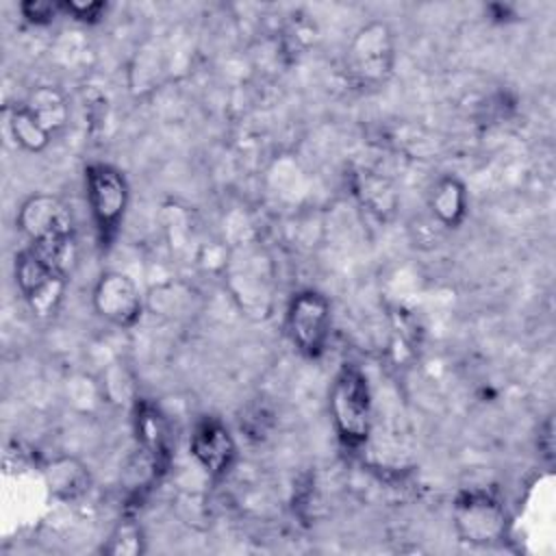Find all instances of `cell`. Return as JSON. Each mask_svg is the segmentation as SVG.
Listing matches in <instances>:
<instances>
[{"mask_svg":"<svg viewBox=\"0 0 556 556\" xmlns=\"http://www.w3.org/2000/svg\"><path fill=\"white\" fill-rule=\"evenodd\" d=\"M106 554H141V532L132 523H124L115 530V534L109 539V545L102 547Z\"/></svg>","mask_w":556,"mask_h":556,"instance_id":"17","label":"cell"},{"mask_svg":"<svg viewBox=\"0 0 556 556\" xmlns=\"http://www.w3.org/2000/svg\"><path fill=\"white\" fill-rule=\"evenodd\" d=\"M191 456L198 465L213 478L228 473L237 458V445L226 426L213 417H206L195 424L189 441Z\"/></svg>","mask_w":556,"mask_h":556,"instance_id":"10","label":"cell"},{"mask_svg":"<svg viewBox=\"0 0 556 556\" xmlns=\"http://www.w3.org/2000/svg\"><path fill=\"white\" fill-rule=\"evenodd\" d=\"M15 280L20 293L24 295L26 304L35 315L48 317L56 313L67 280L63 271L46 263L30 248H26L15 258Z\"/></svg>","mask_w":556,"mask_h":556,"instance_id":"8","label":"cell"},{"mask_svg":"<svg viewBox=\"0 0 556 556\" xmlns=\"http://www.w3.org/2000/svg\"><path fill=\"white\" fill-rule=\"evenodd\" d=\"M287 330L300 354L319 358L330 337V302L317 291H300L289 302Z\"/></svg>","mask_w":556,"mask_h":556,"instance_id":"7","label":"cell"},{"mask_svg":"<svg viewBox=\"0 0 556 556\" xmlns=\"http://www.w3.org/2000/svg\"><path fill=\"white\" fill-rule=\"evenodd\" d=\"M271 267L254 248L232 252L228 261V285L239 306L254 317H265L271 306Z\"/></svg>","mask_w":556,"mask_h":556,"instance_id":"5","label":"cell"},{"mask_svg":"<svg viewBox=\"0 0 556 556\" xmlns=\"http://www.w3.org/2000/svg\"><path fill=\"white\" fill-rule=\"evenodd\" d=\"M87 204L102 245H109L119 230L128 206V185L119 169L106 163H93L85 169Z\"/></svg>","mask_w":556,"mask_h":556,"instance_id":"3","label":"cell"},{"mask_svg":"<svg viewBox=\"0 0 556 556\" xmlns=\"http://www.w3.org/2000/svg\"><path fill=\"white\" fill-rule=\"evenodd\" d=\"M24 106L39 119V124L50 135L61 130L70 117V106H67L65 96L56 87H50V85L33 89L28 100L24 102Z\"/></svg>","mask_w":556,"mask_h":556,"instance_id":"14","label":"cell"},{"mask_svg":"<svg viewBox=\"0 0 556 556\" xmlns=\"http://www.w3.org/2000/svg\"><path fill=\"white\" fill-rule=\"evenodd\" d=\"M17 226L35 254L65 276L72 271L76 261L74 215L61 198L48 193L28 198L17 213Z\"/></svg>","mask_w":556,"mask_h":556,"instance_id":"1","label":"cell"},{"mask_svg":"<svg viewBox=\"0 0 556 556\" xmlns=\"http://www.w3.org/2000/svg\"><path fill=\"white\" fill-rule=\"evenodd\" d=\"M395 61L393 33L384 22H369L356 30L348 48V70L361 85H380Z\"/></svg>","mask_w":556,"mask_h":556,"instance_id":"4","label":"cell"},{"mask_svg":"<svg viewBox=\"0 0 556 556\" xmlns=\"http://www.w3.org/2000/svg\"><path fill=\"white\" fill-rule=\"evenodd\" d=\"M22 15L33 22V24H48L54 20V15L61 11V4H52V2H41V0H28L22 2L20 7Z\"/></svg>","mask_w":556,"mask_h":556,"instance_id":"19","label":"cell"},{"mask_svg":"<svg viewBox=\"0 0 556 556\" xmlns=\"http://www.w3.org/2000/svg\"><path fill=\"white\" fill-rule=\"evenodd\" d=\"M430 208L443 226H450V228L458 226L467 213L465 185L454 176L441 178L430 193Z\"/></svg>","mask_w":556,"mask_h":556,"instance_id":"13","label":"cell"},{"mask_svg":"<svg viewBox=\"0 0 556 556\" xmlns=\"http://www.w3.org/2000/svg\"><path fill=\"white\" fill-rule=\"evenodd\" d=\"M135 432L143 456L148 458L154 476H161L172 456V437L165 417L150 402H137L135 406Z\"/></svg>","mask_w":556,"mask_h":556,"instance_id":"11","label":"cell"},{"mask_svg":"<svg viewBox=\"0 0 556 556\" xmlns=\"http://www.w3.org/2000/svg\"><path fill=\"white\" fill-rule=\"evenodd\" d=\"M7 126H9L11 137L15 139V143L28 152H41L50 143V137H52L24 104L9 111Z\"/></svg>","mask_w":556,"mask_h":556,"instance_id":"15","label":"cell"},{"mask_svg":"<svg viewBox=\"0 0 556 556\" xmlns=\"http://www.w3.org/2000/svg\"><path fill=\"white\" fill-rule=\"evenodd\" d=\"M354 189H356V195L361 198V202L367 204L369 211H374L378 215L391 213L395 206L393 187L382 176H376L374 172H361L356 176Z\"/></svg>","mask_w":556,"mask_h":556,"instance_id":"16","label":"cell"},{"mask_svg":"<svg viewBox=\"0 0 556 556\" xmlns=\"http://www.w3.org/2000/svg\"><path fill=\"white\" fill-rule=\"evenodd\" d=\"M330 417L345 445L356 447L367 441L374 419L371 391L358 367L345 365L337 374L330 389Z\"/></svg>","mask_w":556,"mask_h":556,"instance_id":"2","label":"cell"},{"mask_svg":"<svg viewBox=\"0 0 556 556\" xmlns=\"http://www.w3.org/2000/svg\"><path fill=\"white\" fill-rule=\"evenodd\" d=\"M456 534L471 545H491L504 539L508 517L502 502L484 491L460 493L452 510Z\"/></svg>","mask_w":556,"mask_h":556,"instance_id":"6","label":"cell"},{"mask_svg":"<svg viewBox=\"0 0 556 556\" xmlns=\"http://www.w3.org/2000/svg\"><path fill=\"white\" fill-rule=\"evenodd\" d=\"M43 482L54 500L74 502L89 491L91 473L78 458L61 456L43 467Z\"/></svg>","mask_w":556,"mask_h":556,"instance_id":"12","label":"cell"},{"mask_svg":"<svg viewBox=\"0 0 556 556\" xmlns=\"http://www.w3.org/2000/svg\"><path fill=\"white\" fill-rule=\"evenodd\" d=\"M93 308L106 321L130 328L141 317L143 300L132 278L122 271H106L93 287Z\"/></svg>","mask_w":556,"mask_h":556,"instance_id":"9","label":"cell"},{"mask_svg":"<svg viewBox=\"0 0 556 556\" xmlns=\"http://www.w3.org/2000/svg\"><path fill=\"white\" fill-rule=\"evenodd\" d=\"M61 11L78 22H98L106 11L104 2H80V0H65L61 2Z\"/></svg>","mask_w":556,"mask_h":556,"instance_id":"18","label":"cell"}]
</instances>
